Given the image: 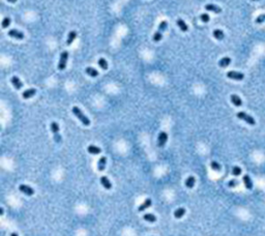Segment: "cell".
Masks as SVG:
<instances>
[{
	"instance_id": "cell-36",
	"label": "cell",
	"mask_w": 265,
	"mask_h": 236,
	"mask_svg": "<svg viewBox=\"0 0 265 236\" xmlns=\"http://www.w3.org/2000/svg\"><path fill=\"white\" fill-rule=\"evenodd\" d=\"M11 236H18V234H17V233H11Z\"/></svg>"
},
{
	"instance_id": "cell-15",
	"label": "cell",
	"mask_w": 265,
	"mask_h": 236,
	"mask_svg": "<svg viewBox=\"0 0 265 236\" xmlns=\"http://www.w3.org/2000/svg\"><path fill=\"white\" fill-rule=\"evenodd\" d=\"M87 151L91 154H98L102 152V149L96 145H89L87 147Z\"/></svg>"
},
{
	"instance_id": "cell-20",
	"label": "cell",
	"mask_w": 265,
	"mask_h": 236,
	"mask_svg": "<svg viewBox=\"0 0 265 236\" xmlns=\"http://www.w3.org/2000/svg\"><path fill=\"white\" fill-rule=\"evenodd\" d=\"M76 37H77V32L76 31H71L69 33V36H67V40H66V45L69 46L72 45V42H74L75 40H76Z\"/></svg>"
},
{
	"instance_id": "cell-21",
	"label": "cell",
	"mask_w": 265,
	"mask_h": 236,
	"mask_svg": "<svg viewBox=\"0 0 265 236\" xmlns=\"http://www.w3.org/2000/svg\"><path fill=\"white\" fill-rule=\"evenodd\" d=\"M85 72H86V74L88 75V76H90V77H98V72L96 71V69H93V67H86V69H85Z\"/></svg>"
},
{
	"instance_id": "cell-5",
	"label": "cell",
	"mask_w": 265,
	"mask_h": 236,
	"mask_svg": "<svg viewBox=\"0 0 265 236\" xmlns=\"http://www.w3.org/2000/svg\"><path fill=\"white\" fill-rule=\"evenodd\" d=\"M227 77H228L229 79L236 80V81H241V80H243L244 75L242 74V73L234 72V71H231V72H228V73H227Z\"/></svg>"
},
{
	"instance_id": "cell-14",
	"label": "cell",
	"mask_w": 265,
	"mask_h": 236,
	"mask_svg": "<svg viewBox=\"0 0 265 236\" xmlns=\"http://www.w3.org/2000/svg\"><path fill=\"white\" fill-rule=\"evenodd\" d=\"M101 183H102V186L106 188V190H111L112 188L111 182H110V180H109L106 176H102L101 177Z\"/></svg>"
},
{
	"instance_id": "cell-10",
	"label": "cell",
	"mask_w": 265,
	"mask_h": 236,
	"mask_svg": "<svg viewBox=\"0 0 265 236\" xmlns=\"http://www.w3.org/2000/svg\"><path fill=\"white\" fill-rule=\"evenodd\" d=\"M11 84L13 85V87L16 88V89H18V90L23 87V83L21 82V80L19 79L17 76H13V77L11 78Z\"/></svg>"
},
{
	"instance_id": "cell-19",
	"label": "cell",
	"mask_w": 265,
	"mask_h": 236,
	"mask_svg": "<svg viewBox=\"0 0 265 236\" xmlns=\"http://www.w3.org/2000/svg\"><path fill=\"white\" fill-rule=\"evenodd\" d=\"M242 179H243L244 186H245L248 190H252V188H253V182H252V180H251L250 176L249 175H244Z\"/></svg>"
},
{
	"instance_id": "cell-25",
	"label": "cell",
	"mask_w": 265,
	"mask_h": 236,
	"mask_svg": "<svg viewBox=\"0 0 265 236\" xmlns=\"http://www.w3.org/2000/svg\"><path fill=\"white\" fill-rule=\"evenodd\" d=\"M143 219L146 221V222H149V223H154L157 221V218L155 215L152 214V213H145L143 217Z\"/></svg>"
},
{
	"instance_id": "cell-17",
	"label": "cell",
	"mask_w": 265,
	"mask_h": 236,
	"mask_svg": "<svg viewBox=\"0 0 265 236\" xmlns=\"http://www.w3.org/2000/svg\"><path fill=\"white\" fill-rule=\"evenodd\" d=\"M195 183H196V179H195V177H194V176H188V177L186 178L184 184H186V188H193L194 186H195Z\"/></svg>"
},
{
	"instance_id": "cell-23",
	"label": "cell",
	"mask_w": 265,
	"mask_h": 236,
	"mask_svg": "<svg viewBox=\"0 0 265 236\" xmlns=\"http://www.w3.org/2000/svg\"><path fill=\"white\" fill-rule=\"evenodd\" d=\"M230 63H231V58H229V57H224V58H222L219 61V65L221 67H227Z\"/></svg>"
},
{
	"instance_id": "cell-27",
	"label": "cell",
	"mask_w": 265,
	"mask_h": 236,
	"mask_svg": "<svg viewBox=\"0 0 265 236\" xmlns=\"http://www.w3.org/2000/svg\"><path fill=\"white\" fill-rule=\"evenodd\" d=\"M210 167H211L212 170H215V171H217V172H219V171H221V170H222L221 165L219 164L217 162H215V161L210 163Z\"/></svg>"
},
{
	"instance_id": "cell-29",
	"label": "cell",
	"mask_w": 265,
	"mask_h": 236,
	"mask_svg": "<svg viewBox=\"0 0 265 236\" xmlns=\"http://www.w3.org/2000/svg\"><path fill=\"white\" fill-rule=\"evenodd\" d=\"M2 28H7L9 25H11V18H8V17H5V18L2 20Z\"/></svg>"
},
{
	"instance_id": "cell-2",
	"label": "cell",
	"mask_w": 265,
	"mask_h": 236,
	"mask_svg": "<svg viewBox=\"0 0 265 236\" xmlns=\"http://www.w3.org/2000/svg\"><path fill=\"white\" fill-rule=\"evenodd\" d=\"M236 116H237V118H239L240 120H243V121H245L247 123H249L250 125L256 124V121H255L254 118H253L251 115L244 113V112H238V113L236 114Z\"/></svg>"
},
{
	"instance_id": "cell-38",
	"label": "cell",
	"mask_w": 265,
	"mask_h": 236,
	"mask_svg": "<svg viewBox=\"0 0 265 236\" xmlns=\"http://www.w3.org/2000/svg\"><path fill=\"white\" fill-rule=\"evenodd\" d=\"M253 1H258V0H253Z\"/></svg>"
},
{
	"instance_id": "cell-9",
	"label": "cell",
	"mask_w": 265,
	"mask_h": 236,
	"mask_svg": "<svg viewBox=\"0 0 265 236\" xmlns=\"http://www.w3.org/2000/svg\"><path fill=\"white\" fill-rule=\"evenodd\" d=\"M35 93H36V89L29 88V89H27V90H25L24 92L22 93V97L24 98V100H28V98L32 97V96L34 95Z\"/></svg>"
},
{
	"instance_id": "cell-26",
	"label": "cell",
	"mask_w": 265,
	"mask_h": 236,
	"mask_svg": "<svg viewBox=\"0 0 265 236\" xmlns=\"http://www.w3.org/2000/svg\"><path fill=\"white\" fill-rule=\"evenodd\" d=\"M98 67H101L102 69H104V71H106V69H108V62L106 61V59L100 58V59L98 60Z\"/></svg>"
},
{
	"instance_id": "cell-28",
	"label": "cell",
	"mask_w": 265,
	"mask_h": 236,
	"mask_svg": "<svg viewBox=\"0 0 265 236\" xmlns=\"http://www.w3.org/2000/svg\"><path fill=\"white\" fill-rule=\"evenodd\" d=\"M162 38H163V32H161L159 30H157V31L153 34V42H159Z\"/></svg>"
},
{
	"instance_id": "cell-31",
	"label": "cell",
	"mask_w": 265,
	"mask_h": 236,
	"mask_svg": "<svg viewBox=\"0 0 265 236\" xmlns=\"http://www.w3.org/2000/svg\"><path fill=\"white\" fill-rule=\"evenodd\" d=\"M200 20H201L203 23H208L210 21V17L207 15V13H202L200 16Z\"/></svg>"
},
{
	"instance_id": "cell-7",
	"label": "cell",
	"mask_w": 265,
	"mask_h": 236,
	"mask_svg": "<svg viewBox=\"0 0 265 236\" xmlns=\"http://www.w3.org/2000/svg\"><path fill=\"white\" fill-rule=\"evenodd\" d=\"M168 140V135L166 132H161L159 135V138H157V145L159 147H164V145L166 144Z\"/></svg>"
},
{
	"instance_id": "cell-32",
	"label": "cell",
	"mask_w": 265,
	"mask_h": 236,
	"mask_svg": "<svg viewBox=\"0 0 265 236\" xmlns=\"http://www.w3.org/2000/svg\"><path fill=\"white\" fill-rule=\"evenodd\" d=\"M232 174L234 176H239L241 174V169L237 166H235V167L232 168Z\"/></svg>"
},
{
	"instance_id": "cell-16",
	"label": "cell",
	"mask_w": 265,
	"mask_h": 236,
	"mask_svg": "<svg viewBox=\"0 0 265 236\" xmlns=\"http://www.w3.org/2000/svg\"><path fill=\"white\" fill-rule=\"evenodd\" d=\"M151 204H152V203H151V200L150 199H146L145 201H144L143 203H142V204H141L140 206L138 207V211H140V212L141 211H144V210L147 209L148 207H150Z\"/></svg>"
},
{
	"instance_id": "cell-35",
	"label": "cell",
	"mask_w": 265,
	"mask_h": 236,
	"mask_svg": "<svg viewBox=\"0 0 265 236\" xmlns=\"http://www.w3.org/2000/svg\"><path fill=\"white\" fill-rule=\"evenodd\" d=\"M8 2H11V3H15L17 1V0H7Z\"/></svg>"
},
{
	"instance_id": "cell-6",
	"label": "cell",
	"mask_w": 265,
	"mask_h": 236,
	"mask_svg": "<svg viewBox=\"0 0 265 236\" xmlns=\"http://www.w3.org/2000/svg\"><path fill=\"white\" fill-rule=\"evenodd\" d=\"M19 190H20L21 193L25 194L26 196H32V195L34 194V190L31 186H27V184H21V186H19Z\"/></svg>"
},
{
	"instance_id": "cell-1",
	"label": "cell",
	"mask_w": 265,
	"mask_h": 236,
	"mask_svg": "<svg viewBox=\"0 0 265 236\" xmlns=\"http://www.w3.org/2000/svg\"><path fill=\"white\" fill-rule=\"evenodd\" d=\"M72 111H73V113H74V115L76 117H77L78 119L80 120V121L82 122L83 124L84 125H86V126H88V125L90 124V120L88 119L87 117L85 116L84 115V113H83L81 110L78 108V107H73V109H72Z\"/></svg>"
},
{
	"instance_id": "cell-37",
	"label": "cell",
	"mask_w": 265,
	"mask_h": 236,
	"mask_svg": "<svg viewBox=\"0 0 265 236\" xmlns=\"http://www.w3.org/2000/svg\"><path fill=\"white\" fill-rule=\"evenodd\" d=\"M0 214H1V215L3 214V208H1V210H0Z\"/></svg>"
},
{
	"instance_id": "cell-22",
	"label": "cell",
	"mask_w": 265,
	"mask_h": 236,
	"mask_svg": "<svg viewBox=\"0 0 265 236\" xmlns=\"http://www.w3.org/2000/svg\"><path fill=\"white\" fill-rule=\"evenodd\" d=\"M213 36H215V38H217V40H222L225 37V34H224V32L222 31L221 29H215L213 30Z\"/></svg>"
},
{
	"instance_id": "cell-8",
	"label": "cell",
	"mask_w": 265,
	"mask_h": 236,
	"mask_svg": "<svg viewBox=\"0 0 265 236\" xmlns=\"http://www.w3.org/2000/svg\"><path fill=\"white\" fill-rule=\"evenodd\" d=\"M8 35L13 38H17V40H23L24 38V33L21 31H19L17 29H11L8 31Z\"/></svg>"
},
{
	"instance_id": "cell-18",
	"label": "cell",
	"mask_w": 265,
	"mask_h": 236,
	"mask_svg": "<svg viewBox=\"0 0 265 236\" xmlns=\"http://www.w3.org/2000/svg\"><path fill=\"white\" fill-rule=\"evenodd\" d=\"M176 24L178 25V27L180 28V30L182 32H186L188 30V25L186 24V22L183 21L182 19H178L177 20V22H176Z\"/></svg>"
},
{
	"instance_id": "cell-24",
	"label": "cell",
	"mask_w": 265,
	"mask_h": 236,
	"mask_svg": "<svg viewBox=\"0 0 265 236\" xmlns=\"http://www.w3.org/2000/svg\"><path fill=\"white\" fill-rule=\"evenodd\" d=\"M184 214H186V209H184L183 207H180V208H178V209H176L174 211V217L176 219L182 218Z\"/></svg>"
},
{
	"instance_id": "cell-13",
	"label": "cell",
	"mask_w": 265,
	"mask_h": 236,
	"mask_svg": "<svg viewBox=\"0 0 265 236\" xmlns=\"http://www.w3.org/2000/svg\"><path fill=\"white\" fill-rule=\"evenodd\" d=\"M106 164H107V157H102L101 159H98V171H104L105 168H106Z\"/></svg>"
},
{
	"instance_id": "cell-4",
	"label": "cell",
	"mask_w": 265,
	"mask_h": 236,
	"mask_svg": "<svg viewBox=\"0 0 265 236\" xmlns=\"http://www.w3.org/2000/svg\"><path fill=\"white\" fill-rule=\"evenodd\" d=\"M69 59V52L67 51H63L60 55V60L58 63V69L59 71H63L66 67V62Z\"/></svg>"
},
{
	"instance_id": "cell-33",
	"label": "cell",
	"mask_w": 265,
	"mask_h": 236,
	"mask_svg": "<svg viewBox=\"0 0 265 236\" xmlns=\"http://www.w3.org/2000/svg\"><path fill=\"white\" fill-rule=\"evenodd\" d=\"M265 21V15L263 13V15H260V16H258L257 18H256V20H255V22L257 23V24H261V23H263V22Z\"/></svg>"
},
{
	"instance_id": "cell-3",
	"label": "cell",
	"mask_w": 265,
	"mask_h": 236,
	"mask_svg": "<svg viewBox=\"0 0 265 236\" xmlns=\"http://www.w3.org/2000/svg\"><path fill=\"white\" fill-rule=\"evenodd\" d=\"M51 130L54 135V140L56 143H60L61 142V136L59 135V125L57 122L53 121L51 123Z\"/></svg>"
},
{
	"instance_id": "cell-30",
	"label": "cell",
	"mask_w": 265,
	"mask_h": 236,
	"mask_svg": "<svg viewBox=\"0 0 265 236\" xmlns=\"http://www.w3.org/2000/svg\"><path fill=\"white\" fill-rule=\"evenodd\" d=\"M167 27H168V23H167V21H162L161 23H159V30L161 32H164L165 30L167 29Z\"/></svg>"
},
{
	"instance_id": "cell-34",
	"label": "cell",
	"mask_w": 265,
	"mask_h": 236,
	"mask_svg": "<svg viewBox=\"0 0 265 236\" xmlns=\"http://www.w3.org/2000/svg\"><path fill=\"white\" fill-rule=\"evenodd\" d=\"M238 184H239V181L236 180V179H232V180H230L228 182L229 188H235V186H237Z\"/></svg>"
},
{
	"instance_id": "cell-12",
	"label": "cell",
	"mask_w": 265,
	"mask_h": 236,
	"mask_svg": "<svg viewBox=\"0 0 265 236\" xmlns=\"http://www.w3.org/2000/svg\"><path fill=\"white\" fill-rule=\"evenodd\" d=\"M230 98H231V102H232V104H233L234 106H236V107L242 106V101H241V98L239 97L238 95H236V94H232V95L230 96Z\"/></svg>"
},
{
	"instance_id": "cell-11",
	"label": "cell",
	"mask_w": 265,
	"mask_h": 236,
	"mask_svg": "<svg viewBox=\"0 0 265 236\" xmlns=\"http://www.w3.org/2000/svg\"><path fill=\"white\" fill-rule=\"evenodd\" d=\"M205 9H206V11H213V13H222V8H221L220 6L215 5V4H206V5H205Z\"/></svg>"
}]
</instances>
